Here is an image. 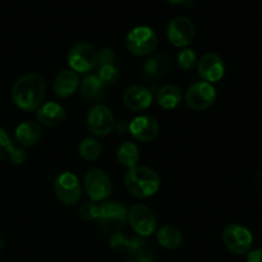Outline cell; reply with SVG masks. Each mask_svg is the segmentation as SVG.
Here are the masks:
<instances>
[{"instance_id":"3957f363","label":"cell","mask_w":262,"mask_h":262,"mask_svg":"<svg viewBox=\"0 0 262 262\" xmlns=\"http://www.w3.org/2000/svg\"><path fill=\"white\" fill-rule=\"evenodd\" d=\"M128 211L125 206L117 201H105L99 205L97 211V224L104 234H115L122 232L127 224Z\"/></svg>"},{"instance_id":"5bb4252c","label":"cell","mask_w":262,"mask_h":262,"mask_svg":"<svg viewBox=\"0 0 262 262\" xmlns=\"http://www.w3.org/2000/svg\"><path fill=\"white\" fill-rule=\"evenodd\" d=\"M199 76L209 83L219 82L225 74L224 60L215 53H207L197 61Z\"/></svg>"},{"instance_id":"44dd1931","label":"cell","mask_w":262,"mask_h":262,"mask_svg":"<svg viewBox=\"0 0 262 262\" xmlns=\"http://www.w3.org/2000/svg\"><path fill=\"white\" fill-rule=\"evenodd\" d=\"M42 136L40 124L32 120L23 122L15 128V140L23 147H33L37 145Z\"/></svg>"},{"instance_id":"52a82bcc","label":"cell","mask_w":262,"mask_h":262,"mask_svg":"<svg viewBox=\"0 0 262 262\" xmlns=\"http://www.w3.org/2000/svg\"><path fill=\"white\" fill-rule=\"evenodd\" d=\"M216 100V90L211 83L205 81L194 82L187 89L184 102L194 112H205L214 105Z\"/></svg>"},{"instance_id":"83f0119b","label":"cell","mask_w":262,"mask_h":262,"mask_svg":"<svg viewBox=\"0 0 262 262\" xmlns=\"http://www.w3.org/2000/svg\"><path fill=\"white\" fill-rule=\"evenodd\" d=\"M97 77H99L100 81H101V83L104 84L105 87H109L117 84V82L119 81L120 73L115 66H105L100 67Z\"/></svg>"},{"instance_id":"9a60e30c","label":"cell","mask_w":262,"mask_h":262,"mask_svg":"<svg viewBox=\"0 0 262 262\" xmlns=\"http://www.w3.org/2000/svg\"><path fill=\"white\" fill-rule=\"evenodd\" d=\"M128 132L136 141L151 142L158 137L160 132V125L158 120L151 115H140L129 123Z\"/></svg>"},{"instance_id":"9c48e42d","label":"cell","mask_w":262,"mask_h":262,"mask_svg":"<svg viewBox=\"0 0 262 262\" xmlns=\"http://www.w3.org/2000/svg\"><path fill=\"white\" fill-rule=\"evenodd\" d=\"M54 192L56 199L66 206H74L78 204L82 196V187L78 177L71 171L59 174L54 183Z\"/></svg>"},{"instance_id":"4dcf8cb0","label":"cell","mask_w":262,"mask_h":262,"mask_svg":"<svg viewBox=\"0 0 262 262\" xmlns=\"http://www.w3.org/2000/svg\"><path fill=\"white\" fill-rule=\"evenodd\" d=\"M128 245H129V239L120 232L110 235V247L117 252H125Z\"/></svg>"},{"instance_id":"277c9868","label":"cell","mask_w":262,"mask_h":262,"mask_svg":"<svg viewBox=\"0 0 262 262\" xmlns=\"http://www.w3.org/2000/svg\"><path fill=\"white\" fill-rule=\"evenodd\" d=\"M83 188L92 202H105L113 192V183L105 170L91 168L83 177Z\"/></svg>"},{"instance_id":"cb8c5ba5","label":"cell","mask_w":262,"mask_h":262,"mask_svg":"<svg viewBox=\"0 0 262 262\" xmlns=\"http://www.w3.org/2000/svg\"><path fill=\"white\" fill-rule=\"evenodd\" d=\"M117 160L120 165L127 169L137 166L140 160V151L137 145L133 142H123L117 150Z\"/></svg>"},{"instance_id":"f1b7e54d","label":"cell","mask_w":262,"mask_h":262,"mask_svg":"<svg viewBox=\"0 0 262 262\" xmlns=\"http://www.w3.org/2000/svg\"><path fill=\"white\" fill-rule=\"evenodd\" d=\"M97 211H99V205L96 202H84L79 206L78 215L86 222H90V220H96Z\"/></svg>"},{"instance_id":"e0dca14e","label":"cell","mask_w":262,"mask_h":262,"mask_svg":"<svg viewBox=\"0 0 262 262\" xmlns=\"http://www.w3.org/2000/svg\"><path fill=\"white\" fill-rule=\"evenodd\" d=\"M154 96L148 89L143 86H129L123 92V104L130 112H142L152 104Z\"/></svg>"},{"instance_id":"30bf717a","label":"cell","mask_w":262,"mask_h":262,"mask_svg":"<svg viewBox=\"0 0 262 262\" xmlns=\"http://www.w3.org/2000/svg\"><path fill=\"white\" fill-rule=\"evenodd\" d=\"M115 120L117 119L112 109L106 105L99 104L96 106H92V109L87 114V129L95 137H105L114 130Z\"/></svg>"},{"instance_id":"603a6c76","label":"cell","mask_w":262,"mask_h":262,"mask_svg":"<svg viewBox=\"0 0 262 262\" xmlns=\"http://www.w3.org/2000/svg\"><path fill=\"white\" fill-rule=\"evenodd\" d=\"M155 100L163 109H174L182 101L181 89L176 84H164L156 91Z\"/></svg>"},{"instance_id":"7c38bea8","label":"cell","mask_w":262,"mask_h":262,"mask_svg":"<svg viewBox=\"0 0 262 262\" xmlns=\"http://www.w3.org/2000/svg\"><path fill=\"white\" fill-rule=\"evenodd\" d=\"M194 35H196V28L193 22L183 15L173 18L166 28L169 42L176 48H187L194 40Z\"/></svg>"},{"instance_id":"1f68e13d","label":"cell","mask_w":262,"mask_h":262,"mask_svg":"<svg viewBox=\"0 0 262 262\" xmlns=\"http://www.w3.org/2000/svg\"><path fill=\"white\" fill-rule=\"evenodd\" d=\"M27 158H28L27 152H26L25 150H22V148H15V151L13 152L10 161H12L14 165H22V164L26 163Z\"/></svg>"},{"instance_id":"8992f818","label":"cell","mask_w":262,"mask_h":262,"mask_svg":"<svg viewBox=\"0 0 262 262\" xmlns=\"http://www.w3.org/2000/svg\"><path fill=\"white\" fill-rule=\"evenodd\" d=\"M223 243L230 253L237 256L246 255L253 245V235L248 228L233 223L225 227L223 232Z\"/></svg>"},{"instance_id":"2e32d148","label":"cell","mask_w":262,"mask_h":262,"mask_svg":"<svg viewBox=\"0 0 262 262\" xmlns=\"http://www.w3.org/2000/svg\"><path fill=\"white\" fill-rule=\"evenodd\" d=\"M79 97L82 101L91 106L101 104L105 97V86L101 83L97 74H87L79 82Z\"/></svg>"},{"instance_id":"8fae6325","label":"cell","mask_w":262,"mask_h":262,"mask_svg":"<svg viewBox=\"0 0 262 262\" xmlns=\"http://www.w3.org/2000/svg\"><path fill=\"white\" fill-rule=\"evenodd\" d=\"M69 68L76 73H89L97 66V50L92 43L78 42L69 50Z\"/></svg>"},{"instance_id":"6da1fadb","label":"cell","mask_w":262,"mask_h":262,"mask_svg":"<svg viewBox=\"0 0 262 262\" xmlns=\"http://www.w3.org/2000/svg\"><path fill=\"white\" fill-rule=\"evenodd\" d=\"M46 84L37 73H27L19 77L12 87V101L23 112H36L42 105Z\"/></svg>"},{"instance_id":"d590c367","label":"cell","mask_w":262,"mask_h":262,"mask_svg":"<svg viewBox=\"0 0 262 262\" xmlns=\"http://www.w3.org/2000/svg\"><path fill=\"white\" fill-rule=\"evenodd\" d=\"M4 246H5V237H4V234L2 233V230H0V251L4 248Z\"/></svg>"},{"instance_id":"7a4b0ae2","label":"cell","mask_w":262,"mask_h":262,"mask_svg":"<svg viewBox=\"0 0 262 262\" xmlns=\"http://www.w3.org/2000/svg\"><path fill=\"white\" fill-rule=\"evenodd\" d=\"M161 186L160 176L148 166L137 165L124 176V187L128 193L137 199H148L158 193Z\"/></svg>"},{"instance_id":"4316f807","label":"cell","mask_w":262,"mask_h":262,"mask_svg":"<svg viewBox=\"0 0 262 262\" xmlns=\"http://www.w3.org/2000/svg\"><path fill=\"white\" fill-rule=\"evenodd\" d=\"M15 151L14 142L12 137L8 135L7 130L0 128V161H5L12 159L13 152Z\"/></svg>"},{"instance_id":"e575fe53","label":"cell","mask_w":262,"mask_h":262,"mask_svg":"<svg viewBox=\"0 0 262 262\" xmlns=\"http://www.w3.org/2000/svg\"><path fill=\"white\" fill-rule=\"evenodd\" d=\"M171 5H184V7H193L196 0H166Z\"/></svg>"},{"instance_id":"f546056e","label":"cell","mask_w":262,"mask_h":262,"mask_svg":"<svg viewBox=\"0 0 262 262\" xmlns=\"http://www.w3.org/2000/svg\"><path fill=\"white\" fill-rule=\"evenodd\" d=\"M97 64L100 67L114 66L115 64V53L112 48H101L97 51Z\"/></svg>"},{"instance_id":"d6986e66","label":"cell","mask_w":262,"mask_h":262,"mask_svg":"<svg viewBox=\"0 0 262 262\" xmlns=\"http://www.w3.org/2000/svg\"><path fill=\"white\" fill-rule=\"evenodd\" d=\"M67 118V112L58 102H46L42 104L36 112V119L38 124L46 125V127L55 128L64 123Z\"/></svg>"},{"instance_id":"d4e9b609","label":"cell","mask_w":262,"mask_h":262,"mask_svg":"<svg viewBox=\"0 0 262 262\" xmlns=\"http://www.w3.org/2000/svg\"><path fill=\"white\" fill-rule=\"evenodd\" d=\"M101 143L96 138L87 137L81 141L78 146V154L83 160L96 161L101 155Z\"/></svg>"},{"instance_id":"7402d4cb","label":"cell","mask_w":262,"mask_h":262,"mask_svg":"<svg viewBox=\"0 0 262 262\" xmlns=\"http://www.w3.org/2000/svg\"><path fill=\"white\" fill-rule=\"evenodd\" d=\"M156 239L163 248L174 251L179 248L183 243V234L181 230L171 224H165L156 232Z\"/></svg>"},{"instance_id":"5b68a950","label":"cell","mask_w":262,"mask_h":262,"mask_svg":"<svg viewBox=\"0 0 262 262\" xmlns=\"http://www.w3.org/2000/svg\"><path fill=\"white\" fill-rule=\"evenodd\" d=\"M158 46V35L147 26H138L125 36V48L132 55H150Z\"/></svg>"},{"instance_id":"d6a6232c","label":"cell","mask_w":262,"mask_h":262,"mask_svg":"<svg viewBox=\"0 0 262 262\" xmlns=\"http://www.w3.org/2000/svg\"><path fill=\"white\" fill-rule=\"evenodd\" d=\"M114 129L117 130L119 135H125V133L128 132V129H129V123H128L125 119L115 120Z\"/></svg>"},{"instance_id":"484cf974","label":"cell","mask_w":262,"mask_h":262,"mask_svg":"<svg viewBox=\"0 0 262 262\" xmlns=\"http://www.w3.org/2000/svg\"><path fill=\"white\" fill-rule=\"evenodd\" d=\"M197 54L192 49L184 48L177 55V64L183 71H191L197 66Z\"/></svg>"},{"instance_id":"ffe728a7","label":"cell","mask_w":262,"mask_h":262,"mask_svg":"<svg viewBox=\"0 0 262 262\" xmlns=\"http://www.w3.org/2000/svg\"><path fill=\"white\" fill-rule=\"evenodd\" d=\"M79 87V77L72 69H64L54 79V94L60 99H68Z\"/></svg>"},{"instance_id":"836d02e7","label":"cell","mask_w":262,"mask_h":262,"mask_svg":"<svg viewBox=\"0 0 262 262\" xmlns=\"http://www.w3.org/2000/svg\"><path fill=\"white\" fill-rule=\"evenodd\" d=\"M246 262H262V248H256L248 252Z\"/></svg>"},{"instance_id":"ba28073f","label":"cell","mask_w":262,"mask_h":262,"mask_svg":"<svg viewBox=\"0 0 262 262\" xmlns=\"http://www.w3.org/2000/svg\"><path fill=\"white\" fill-rule=\"evenodd\" d=\"M127 222L130 224L133 232L140 238L150 237L158 227V220L152 210L142 204L133 205L128 210Z\"/></svg>"},{"instance_id":"ac0fdd59","label":"cell","mask_w":262,"mask_h":262,"mask_svg":"<svg viewBox=\"0 0 262 262\" xmlns=\"http://www.w3.org/2000/svg\"><path fill=\"white\" fill-rule=\"evenodd\" d=\"M156 250L151 242L146 238H135L129 241L127 251H125V261L127 262H155Z\"/></svg>"},{"instance_id":"4fadbf2b","label":"cell","mask_w":262,"mask_h":262,"mask_svg":"<svg viewBox=\"0 0 262 262\" xmlns=\"http://www.w3.org/2000/svg\"><path fill=\"white\" fill-rule=\"evenodd\" d=\"M173 59L164 53L155 54L143 61L141 67V77L147 82H156L165 78L173 72Z\"/></svg>"}]
</instances>
